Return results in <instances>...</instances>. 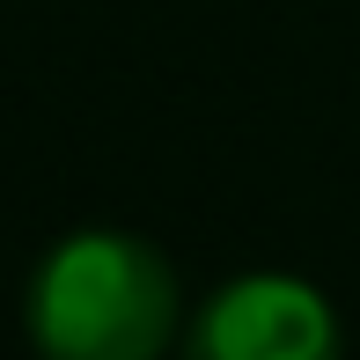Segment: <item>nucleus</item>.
Listing matches in <instances>:
<instances>
[{
	"mask_svg": "<svg viewBox=\"0 0 360 360\" xmlns=\"http://www.w3.org/2000/svg\"><path fill=\"white\" fill-rule=\"evenodd\" d=\"M338 316L294 272H243L184 323V360H338Z\"/></svg>",
	"mask_w": 360,
	"mask_h": 360,
	"instance_id": "nucleus-2",
	"label": "nucleus"
},
{
	"mask_svg": "<svg viewBox=\"0 0 360 360\" xmlns=\"http://www.w3.org/2000/svg\"><path fill=\"white\" fill-rule=\"evenodd\" d=\"M176 323L169 257L125 228H81L30 280V346L44 360H162Z\"/></svg>",
	"mask_w": 360,
	"mask_h": 360,
	"instance_id": "nucleus-1",
	"label": "nucleus"
}]
</instances>
